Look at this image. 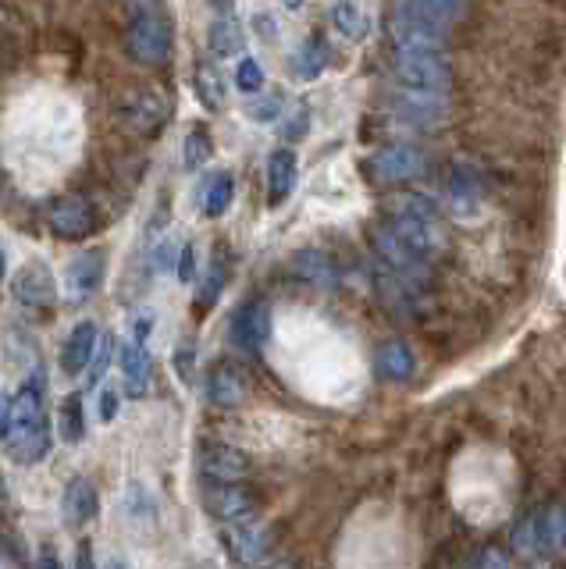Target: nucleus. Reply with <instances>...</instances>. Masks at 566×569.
<instances>
[{
    "mask_svg": "<svg viewBox=\"0 0 566 569\" xmlns=\"http://www.w3.org/2000/svg\"><path fill=\"white\" fill-rule=\"evenodd\" d=\"M388 228L399 235V242L407 250H413L421 261H435V256L446 250V232H442L438 210L431 207L424 196H407L399 203V210L388 218Z\"/></svg>",
    "mask_w": 566,
    "mask_h": 569,
    "instance_id": "nucleus-2",
    "label": "nucleus"
},
{
    "mask_svg": "<svg viewBox=\"0 0 566 569\" xmlns=\"http://www.w3.org/2000/svg\"><path fill=\"white\" fill-rule=\"evenodd\" d=\"M388 33H393L399 50H413V53H442L449 47V25L427 22L421 15H413L410 8L396 11V19L388 22Z\"/></svg>",
    "mask_w": 566,
    "mask_h": 569,
    "instance_id": "nucleus-7",
    "label": "nucleus"
},
{
    "mask_svg": "<svg viewBox=\"0 0 566 569\" xmlns=\"http://www.w3.org/2000/svg\"><path fill=\"white\" fill-rule=\"evenodd\" d=\"M36 569H61V562H58V555H53V548L39 552V566H36Z\"/></svg>",
    "mask_w": 566,
    "mask_h": 569,
    "instance_id": "nucleus-46",
    "label": "nucleus"
},
{
    "mask_svg": "<svg viewBox=\"0 0 566 569\" xmlns=\"http://www.w3.org/2000/svg\"><path fill=\"white\" fill-rule=\"evenodd\" d=\"M121 396L140 402L150 396V382H154V363L146 356V349L140 342H121Z\"/></svg>",
    "mask_w": 566,
    "mask_h": 569,
    "instance_id": "nucleus-16",
    "label": "nucleus"
},
{
    "mask_svg": "<svg viewBox=\"0 0 566 569\" xmlns=\"http://www.w3.org/2000/svg\"><path fill=\"white\" fill-rule=\"evenodd\" d=\"M413 367H417L413 352L402 342H385L382 349H377V374L388 377V382H407Z\"/></svg>",
    "mask_w": 566,
    "mask_h": 569,
    "instance_id": "nucleus-25",
    "label": "nucleus"
},
{
    "mask_svg": "<svg viewBox=\"0 0 566 569\" xmlns=\"http://www.w3.org/2000/svg\"><path fill=\"white\" fill-rule=\"evenodd\" d=\"M281 4H286L289 11H300V8H303V0H281Z\"/></svg>",
    "mask_w": 566,
    "mask_h": 569,
    "instance_id": "nucleus-48",
    "label": "nucleus"
},
{
    "mask_svg": "<svg viewBox=\"0 0 566 569\" xmlns=\"http://www.w3.org/2000/svg\"><path fill=\"white\" fill-rule=\"evenodd\" d=\"M538 541L549 559H563V541H566V506H549L538 512Z\"/></svg>",
    "mask_w": 566,
    "mask_h": 569,
    "instance_id": "nucleus-24",
    "label": "nucleus"
},
{
    "mask_svg": "<svg viewBox=\"0 0 566 569\" xmlns=\"http://www.w3.org/2000/svg\"><path fill=\"white\" fill-rule=\"evenodd\" d=\"M396 111L399 118L407 121V125H438L442 118H446V100L442 97H431V93H402L396 100Z\"/></svg>",
    "mask_w": 566,
    "mask_h": 569,
    "instance_id": "nucleus-21",
    "label": "nucleus"
},
{
    "mask_svg": "<svg viewBox=\"0 0 566 569\" xmlns=\"http://www.w3.org/2000/svg\"><path fill=\"white\" fill-rule=\"evenodd\" d=\"M332 25L346 39H368V33H371L368 11H363L360 4H353V0H339V4L332 8Z\"/></svg>",
    "mask_w": 566,
    "mask_h": 569,
    "instance_id": "nucleus-27",
    "label": "nucleus"
},
{
    "mask_svg": "<svg viewBox=\"0 0 566 569\" xmlns=\"http://www.w3.org/2000/svg\"><path fill=\"white\" fill-rule=\"evenodd\" d=\"M407 8L413 15H421L427 22H438V25H453L467 15L470 0H407Z\"/></svg>",
    "mask_w": 566,
    "mask_h": 569,
    "instance_id": "nucleus-26",
    "label": "nucleus"
},
{
    "mask_svg": "<svg viewBox=\"0 0 566 569\" xmlns=\"http://www.w3.org/2000/svg\"><path fill=\"white\" fill-rule=\"evenodd\" d=\"M196 97L207 111H221L225 107V78L214 64H196Z\"/></svg>",
    "mask_w": 566,
    "mask_h": 569,
    "instance_id": "nucleus-31",
    "label": "nucleus"
},
{
    "mask_svg": "<svg viewBox=\"0 0 566 569\" xmlns=\"http://www.w3.org/2000/svg\"><path fill=\"white\" fill-rule=\"evenodd\" d=\"M204 506L210 517H218L225 526H236V523L257 520L261 498L253 495L246 484H210L204 492Z\"/></svg>",
    "mask_w": 566,
    "mask_h": 569,
    "instance_id": "nucleus-8",
    "label": "nucleus"
},
{
    "mask_svg": "<svg viewBox=\"0 0 566 569\" xmlns=\"http://www.w3.org/2000/svg\"><path fill=\"white\" fill-rule=\"evenodd\" d=\"M100 338L104 335H100V328L93 320L75 324V331L69 335V342H64V349H61V371L69 374V377L83 374L89 363H93V352H97Z\"/></svg>",
    "mask_w": 566,
    "mask_h": 569,
    "instance_id": "nucleus-18",
    "label": "nucleus"
},
{
    "mask_svg": "<svg viewBox=\"0 0 566 569\" xmlns=\"http://www.w3.org/2000/svg\"><path fill=\"white\" fill-rule=\"evenodd\" d=\"M75 569H97V566H93V548H89V541H83V545H79V552H75Z\"/></svg>",
    "mask_w": 566,
    "mask_h": 569,
    "instance_id": "nucleus-44",
    "label": "nucleus"
},
{
    "mask_svg": "<svg viewBox=\"0 0 566 569\" xmlns=\"http://www.w3.org/2000/svg\"><path fill=\"white\" fill-rule=\"evenodd\" d=\"M371 246H374V253H377V261H382V267H385L396 281L407 284V289H421V284H427L431 264L421 261V256H417L413 250L402 246L399 235L393 232V228H388V221L377 225L374 232H371Z\"/></svg>",
    "mask_w": 566,
    "mask_h": 569,
    "instance_id": "nucleus-6",
    "label": "nucleus"
},
{
    "mask_svg": "<svg viewBox=\"0 0 566 569\" xmlns=\"http://www.w3.org/2000/svg\"><path fill=\"white\" fill-rule=\"evenodd\" d=\"M207 396L221 410H236L250 396V377L236 360H218L207 374Z\"/></svg>",
    "mask_w": 566,
    "mask_h": 569,
    "instance_id": "nucleus-15",
    "label": "nucleus"
},
{
    "mask_svg": "<svg viewBox=\"0 0 566 569\" xmlns=\"http://www.w3.org/2000/svg\"><path fill=\"white\" fill-rule=\"evenodd\" d=\"M118 413V396L115 391H104V399H100V420H115Z\"/></svg>",
    "mask_w": 566,
    "mask_h": 569,
    "instance_id": "nucleus-43",
    "label": "nucleus"
},
{
    "mask_svg": "<svg viewBox=\"0 0 566 569\" xmlns=\"http://www.w3.org/2000/svg\"><path fill=\"white\" fill-rule=\"evenodd\" d=\"M111 338H100V346H97V352H93V363H89V377H86V382H89V388L93 385H100V377H104V371H107V363H111Z\"/></svg>",
    "mask_w": 566,
    "mask_h": 569,
    "instance_id": "nucleus-37",
    "label": "nucleus"
},
{
    "mask_svg": "<svg viewBox=\"0 0 566 569\" xmlns=\"http://www.w3.org/2000/svg\"><path fill=\"white\" fill-rule=\"evenodd\" d=\"M11 295L29 310H50L53 303H58V281H53V270L44 261H29L15 275V281H11Z\"/></svg>",
    "mask_w": 566,
    "mask_h": 569,
    "instance_id": "nucleus-12",
    "label": "nucleus"
},
{
    "mask_svg": "<svg viewBox=\"0 0 566 569\" xmlns=\"http://www.w3.org/2000/svg\"><path fill=\"white\" fill-rule=\"evenodd\" d=\"M306 107H300V111H296V118H289V125L281 129V135H286V140H300V135H306Z\"/></svg>",
    "mask_w": 566,
    "mask_h": 569,
    "instance_id": "nucleus-42",
    "label": "nucleus"
},
{
    "mask_svg": "<svg viewBox=\"0 0 566 569\" xmlns=\"http://www.w3.org/2000/svg\"><path fill=\"white\" fill-rule=\"evenodd\" d=\"M121 125L136 135H157L168 121V104L154 89H132L118 104Z\"/></svg>",
    "mask_w": 566,
    "mask_h": 569,
    "instance_id": "nucleus-9",
    "label": "nucleus"
},
{
    "mask_svg": "<svg viewBox=\"0 0 566 569\" xmlns=\"http://www.w3.org/2000/svg\"><path fill=\"white\" fill-rule=\"evenodd\" d=\"M292 270L306 284H314V289H332L335 284V264H332V256L321 250H300L292 256Z\"/></svg>",
    "mask_w": 566,
    "mask_h": 569,
    "instance_id": "nucleus-23",
    "label": "nucleus"
},
{
    "mask_svg": "<svg viewBox=\"0 0 566 569\" xmlns=\"http://www.w3.org/2000/svg\"><path fill=\"white\" fill-rule=\"evenodd\" d=\"M200 470H204L214 484H242L253 473V463L246 452L236 449V445L210 441L200 449Z\"/></svg>",
    "mask_w": 566,
    "mask_h": 569,
    "instance_id": "nucleus-13",
    "label": "nucleus"
},
{
    "mask_svg": "<svg viewBox=\"0 0 566 569\" xmlns=\"http://www.w3.org/2000/svg\"><path fill=\"white\" fill-rule=\"evenodd\" d=\"M225 284H228V264L214 261L204 284H200V292H196V310H210L214 303H218V295L225 292Z\"/></svg>",
    "mask_w": 566,
    "mask_h": 569,
    "instance_id": "nucleus-33",
    "label": "nucleus"
},
{
    "mask_svg": "<svg viewBox=\"0 0 566 569\" xmlns=\"http://www.w3.org/2000/svg\"><path fill=\"white\" fill-rule=\"evenodd\" d=\"M449 199L453 207H478L481 199V179L474 168H453L449 174Z\"/></svg>",
    "mask_w": 566,
    "mask_h": 569,
    "instance_id": "nucleus-29",
    "label": "nucleus"
},
{
    "mask_svg": "<svg viewBox=\"0 0 566 569\" xmlns=\"http://www.w3.org/2000/svg\"><path fill=\"white\" fill-rule=\"evenodd\" d=\"M58 424H61V438L69 445H79L86 438V413H83V399L69 396L61 402V413H58Z\"/></svg>",
    "mask_w": 566,
    "mask_h": 569,
    "instance_id": "nucleus-32",
    "label": "nucleus"
},
{
    "mask_svg": "<svg viewBox=\"0 0 566 569\" xmlns=\"http://www.w3.org/2000/svg\"><path fill=\"white\" fill-rule=\"evenodd\" d=\"M193 270H196V253H193V246H182V253H179V261H174V275H179L182 281H193Z\"/></svg>",
    "mask_w": 566,
    "mask_h": 569,
    "instance_id": "nucleus-41",
    "label": "nucleus"
},
{
    "mask_svg": "<svg viewBox=\"0 0 566 569\" xmlns=\"http://www.w3.org/2000/svg\"><path fill=\"white\" fill-rule=\"evenodd\" d=\"M514 555H520V559H534L538 552H542V541H538V517H523L517 526H514Z\"/></svg>",
    "mask_w": 566,
    "mask_h": 569,
    "instance_id": "nucleus-34",
    "label": "nucleus"
},
{
    "mask_svg": "<svg viewBox=\"0 0 566 569\" xmlns=\"http://www.w3.org/2000/svg\"><path fill=\"white\" fill-rule=\"evenodd\" d=\"M296 75L300 78H317L321 72L328 68V44L321 36H310L306 44L300 47V53H296Z\"/></svg>",
    "mask_w": 566,
    "mask_h": 569,
    "instance_id": "nucleus-30",
    "label": "nucleus"
},
{
    "mask_svg": "<svg viewBox=\"0 0 566 569\" xmlns=\"http://www.w3.org/2000/svg\"><path fill=\"white\" fill-rule=\"evenodd\" d=\"M11 427V396H0V438H8Z\"/></svg>",
    "mask_w": 566,
    "mask_h": 569,
    "instance_id": "nucleus-45",
    "label": "nucleus"
},
{
    "mask_svg": "<svg viewBox=\"0 0 566 569\" xmlns=\"http://www.w3.org/2000/svg\"><path fill=\"white\" fill-rule=\"evenodd\" d=\"M296 171H300V160H296L292 150H275L272 160H267V203L278 207L286 203L296 189Z\"/></svg>",
    "mask_w": 566,
    "mask_h": 569,
    "instance_id": "nucleus-20",
    "label": "nucleus"
},
{
    "mask_svg": "<svg viewBox=\"0 0 566 569\" xmlns=\"http://www.w3.org/2000/svg\"><path fill=\"white\" fill-rule=\"evenodd\" d=\"M107 569H129V566H125V562H118V559H115V562H111V566H107Z\"/></svg>",
    "mask_w": 566,
    "mask_h": 569,
    "instance_id": "nucleus-50",
    "label": "nucleus"
},
{
    "mask_svg": "<svg viewBox=\"0 0 566 569\" xmlns=\"http://www.w3.org/2000/svg\"><path fill=\"white\" fill-rule=\"evenodd\" d=\"M104 270H107V253L104 250H86L79 253L72 267H69V292H72V303H83L89 300L93 292L104 284Z\"/></svg>",
    "mask_w": 566,
    "mask_h": 569,
    "instance_id": "nucleus-17",
    "label": "nucleus"
},
{
    "mask_svg": "<svg viewBox=\"0 0 566 569\" xmlns=\"http://www.w3.org/2000/svg\"><path fill=\"white\" fill-rule=\"evenodd\" d=\"M232 196H236L232 174L228 171L207 174V182L200 185V210H204V218H221V214L232 207Z\"/></svg>",
    "mask_w": 566,
    "mask_h": 569,
    "instance_id": "nucleus-22",
    "label": "nucleus"
},
{
    "mask_svg": "<svg viewBox=\"0 0 566 569\" xmlns=\"http://www.w3.org/2000/svg\"><path fill=\"white\" fill-rule=\"evenodd\" d=\"M100 509V498H97V484H93L89 477H72L69 487H64V503H61V512L64 520H69V526H86L93 517H97Z\"/></svg>",
    "mask_w": 566,
    "mask_h": 569,
    "instance_id": "nucleus-19",
    "label": "nucleus"
},
{
    "mask_svg": "<svg viewBox=\"0 0 566 569\" xmlns=\"http://www.w3.org/2000/svg\"><path fill=\"white\" fill-rule=\"evenodd\" d=\"M563 562H566V541H563Z\"/></svg>",
    "mask_w": 566,
    "mask_h": 569,
    "instance_id": "nucleus-52",
    "label": "nucleus"
},
{
    "mask_svg": "<svg viewBox=\"0 0 566 569\" xmlns=\"http://www.w3.org/2000/svg\"><path fill=\"white\" fill-rule=\"evenodd\" d=\"M427 154L421 146L413 143H393V146H382V150H374L368 160H363V171H368V179L377 182V185H402V182H413L421 179L427 171Z\"/></svg>",
    "mask_w": 566,
    "mask_h": 569,
    "instance_id": "nucleus-5",
    "label": "nucleus"
},
{
    "mask_svg": "<svg viewBox=\"0 0 566 569\" xmlns=\"http://www.w3.org/2000/svg\"><path fill=\"white\" fill-rule=\"evenodd\" d=\"M478 569H509V555L498 548V545H489V548L481 552Z\"/></svg>",
    "mask_w": 566,
    "mask_h": 569,
    "instance_id": "nucleus-39",
    "label": "nucleus"
},
{
    "mask_svg": "<svg viewBox=\"0 0 566 569\" xmlns=\"http://www.w3.org/2000/svg\"><path fill=\"white\" fill-rule=\"evenodd\" d=\"M47 225L50 232L58 239H69V242H79L93 235V228H97V218H93V207L86 199L79 196H58L47 207Z\"/></svg>",
    "mask_w": 566,
    "mask_h": 569,
    "instance_id": "nucleus-11",
    "label": "nucleus"
},
{
    "mask_svg": "<svg viewBox=\"0 0 566 569\" xmlns=\"http://www.w3.org/2000/svg\"><path fill=\"white\" fill-rule=\"evenodd\" d=\"M225 545L232 552L236 562L261 569L275 552V534H272V526H264L261 520H250V523L225 526Z\"/></svg>",
    "mask_w": 566,
    "mask_h": 569,
    "instance_id": "nucleus-10",
    "label": "nucleus"
},
{
    "mask_svg": "<svg viewBox=\"0 0 566 569\" xmlns=\"http://www.w3.org/2000/svg\"><path fill=\"white\" fill-rule=\"evenodd\" d=\"M171 47H174V39H171V22L165 11L157 4L132 11V22L125 29V50L132 61L146 64V68H160V64H168Z\"/></svg>",
    "mask_w": 566,
    "mask_h": 569,
    "instance_id": "nucleus-3",
    "label": "nucleus"
},
{
    "mask_svg": "<svg viewBox=\"0 0 566 569\" xmlns=\"http://www.w3.org/2000/svg\"><path fill=\"white\" fill-rule=\"evenodd\" d=\"M0 185H4V171H0Z\"/></svg>",
    "mask_w": 566,
    "mask_h": 569,
    "instance_id": "nucleus-53",
    "label": "nucleus"
},
{
    "mask_svg": "<svg viewBox=\"0 0 566 569\" xmlns=\"http://www.w3.org/2000/svg\"><path fill=\"white\" fill-rule=\"evenodd\" d=\"M236 86H239V93H261L264 89V68L253 61V58H242L239 61V68H236Z\"/></svg>",
    "mask_w": 566,
    "mask_h": 569,
    "instance_id": "nucleus-36",
    "label": "nucleus"
},
{
    "mask_svg": "<svg viewBox=\"0 0 566 569\" xmlns=\"http://www.w3.org/2000/svg\"><path fill=\"white\" fill-rule=\"evenodd\" d=\"M242 29H239V22L236 19H218L210 25V33H207V47L214 58H236V53H242Z\"/></svg>",
    "mask_w": 566,
    "mask_h": 569,
    "instance_id": "nucleus-28",
    "label": "nucleus"
},
{
    "mask_svg": "<svg viewBox=\"0 0 566 569\" xmlns=\"http://www.w3.org/2000/svg\"><path fill=\"white\" fill-rule=\"evenodd\" d=\"M257 25H261V36H267V39H272V36H275V29H278V25H275L272 19H267V15H261V19H257Z\"/></svg>",
    "mask_w": 566,
    "mask_h": 569,
    "instance_id": "nucleus-47",
    "label": "nucleus"
},
{
    "mask_svg": "<svg viewBox=\"0 0 566 569\" xmlns=\"http://www.w3.org/2000/svg\"><path fill=\"white\" fill-rule=\"evenodd\" d=\"M272 569H296L292 562H278V566H272Z\"/></svg>",
    "mask_w": 566,
    "mask_h": 569,
    "instance_id": "nucleus-51",
    "label": "nucleus"
},
{
    "mask_svg": "<svg viewBox=\"0 0 566 569\" xmlns=\"http://www.w3.org/2000/svg\"><path fill=\"white\" fill-rule=\"evenodd\" d=\"M228 338L242 352H261L267 346V338H272V310H267V303L253 300L246 306H239L232 328H228Z\"/></svg>",
    "mask_w": 566,
    "mask_h": 569,
    "instance_id": "nucleus-14",
    "label": "nucleus"
},
{
    "mask_svg": "<svg viewBox=\"0 0 566 569\" xmlns=\"http://www.w3.org/2000/svg\"><path fill=\"white\" fill-rule=\"evenodd\" d=\"M8 452L19 467H33L50 452V420H47V388L44 377L33 374L15 396H11V427Z\"/></svg>",
    "mask_w": 566,
    "mask_h": 569,
    "instance_id": "nucleus-1",
    "label": "nucleus"
},
{
    "mask_svg": "<svg viewBox=\"0 0 566 569\" xmlns=\"http://www.w3.org/2000/svg\"><path fill=\"white\" fill-rule=\"evenodd\" d=\"M210 135H207V129H193L185 135V154H182V160H185V168L189 171H196V168H204L207 165V157H210Z\"/></svg>",
    "mask_w": 566,
    "mask_h": 569,
    "instance_id": "nucleus-35",
    "label": "nucleus"
},
{
    "mask_svg": "<svg viewBox=\"0 0 566 569\" xmlns=\"http://www.w3.org/2000/svg\"><path fill=\"white\" fill-rule=\"evenodd\" d=\"M150 331H154V314L150 310H140L136 317H132V342H146V338H150Z\"/></svg>",
    "mask_w": 566,
    "mask_h": 569,
    "instance_id": "nucleus-40",
    "label": "nucleus"
},
{
    "mask_svg": "<svg viewBox=\"0 0 566 569\" xmlns=\"http://www.w3.org/2000/svg\"><path fill=\"white\" fill-rule=\"evenodd\" d=\"M393 72L410 93H431V97H446L456 78L453 64L442 53H413V50L396 53Z\"/></svg>",
    "mask_w": 566,
    "mask_h": 569,
    "instance_id": "nucleus-4",
    "label": "nucleus"
},
{
    "mask_svg": "<svg viewBox=\"0 0 566 569\" xmlns=\"http://www.w3.org/2000/svg\"><path fill=\"white\" fill-rule=\"evenodd\" d=\"M281 114V97H264L261 104H250L253 121H275Z\"/></svg>",
    "mask_w": 566,
    "mask_h": 569,
    "instance_id": "nucleus-38",
    "label": "nucleus"
},
{
    "mask_svg": "<svg viewBox=\"0 0 566 569\" xmlns=\"http://www.w3.org/2000/svg\"><path fill=\"white\" fill-rule=\"evenodd\" d=\"M0 281H4V250H0Z\"/></svg>",
    "mask_w": 566,
    "mask_h": 569,
    "instance_id": "nucleus-49",
    "label": "nucleus"
}]
</instances>
